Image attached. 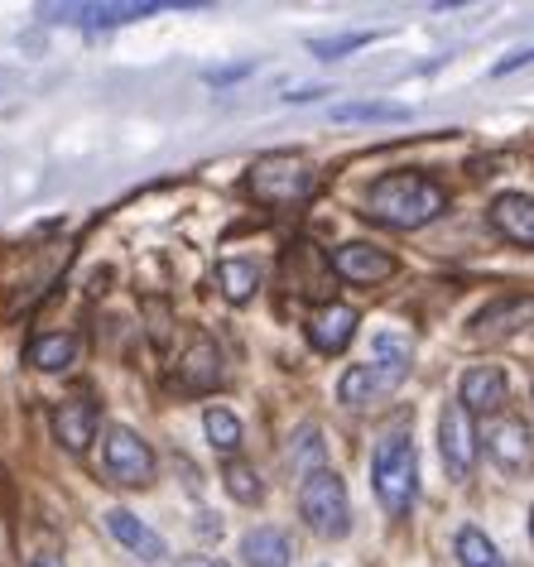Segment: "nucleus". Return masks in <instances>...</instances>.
I'll use <instances>...</instances> for the list:
<instances>
[{
    "mask_svg": "<svg viewBox=\"0 0 534 567\" xmlns=\"http://www.w3.org/2000/svg\"><path fill=\"white\" fill-rule=\"evenodd\" d=\"M448 207V193L424 174H386L367 188V217L390 231H419Z\"/></svg>",
    "mask_w": 534,
    "mask_h": 567,
    "instance_id": "f257e3e1",
    "label": "nucleus"
},
{
    "mask_svg": "<svg viewBox=\"0 0 534 567\" xmlns=\"http://www.w3.org/2000/svg\"><path fill=\"white\" fill-rule=\"evenodd\" d=\"M371 486H376V501L386 505V515H396V519L410 515V505L419 495V457L404 433H386L381 443H376Z\"/></svg>",
    "mask_w": 534,
    "mask_h": 567,
    "instance_id": "f03ea898",
    "label": "nucleus"
},
{
    "mask_svg": "<svg viewBox=\"0 0 534 567\" xmlns=\"http://www.w3.org/2000/svg\"><path fill=\"white\" fill-rule=\"evenodd\" d=\"M246 188L265 207H299L318 188V168L299 154H260L246 174Z\"/></svg>",
    "mask_w": 534,
    "mask_h": 567,
    "instance_id": "7ed1b4c3",
    "label": "nucleus"
},
{
    "mask_svg": "<svg viewBox=\"0 0 534 567\" xmlns=\"http://www.w3.org/2000/svg\"><path fill=\"white\" fill-rule=\"evenodd\" d=\"M299 515L318 538H342L351 529V505H347V486L337 472H314L299 481Z\"/></svg>",
    "mask_w": 534,
    "mask_h": 567,
    "instance_id": "20e7f679",
    "label": "nucleus"
},
{
    "mask_svg": "<svg viewBox=\"0 0 534 567\" xmlns=\"http://www.w3.org/2000/svg\"><path fill=\"white\" fill-rule=\"evenodd\" d=\"M160 0H102V6H82V0H68V6H39V20L49 24H82V30H116V24L160 16Z\"/></svg>",
    "mask_w": 534,
    "mask_h": 567,
    "instance_id": "39448f33",
    "label": "nucleus"
},
{
    "mask_svg": "<svg viewBox=\"0 0 534 567\" xmlns=\"http://www.w3.org/2000/svg\"><path fill=\"white\" fill-rule=\"evenodd\" d=\"M102 457H106V472H111L116 486L140 491V486H150L154 481V452H150L145 437L131 433V429H111Z\"/></svg>",
    "mask_w": 534,
    "mask_h": 567,
    "instance_id": "423d86ee",
    "label": "nucleus"
},
{
    "mask_svg": "<svg viewBox=\"0 0 534 567\" xmlns=\"http://www.w3.org/2000/svg\"><path fill=\"white\" fill-rule=\"evenodd\" d=\"M439 452H443V466L453 481H468L472 466H476V429H472V414L462 404H443L439 414Z\"/></svg>",
    "mask_w": 534,
    "mask_h": 567,
    "instance_id": "0eeeda50",
    "label": "nucleus"
},
{
    "mask_svg": "<svg viewBox=\"0 0 534 567\" xmlns=\"http://www.w3.org/2000/svg\"><path fill=\"white\" fill-rule=\"evenodd\" d=\"M410 375L404 365H386V361H367V365H351V371L337 380V400L347 409H371L381 394L400 390V380Z\"/></svg>",
    "mask_w": 534,
    "mask_h": 567,
    "instance_id": "6e6552de",
    "label": "nucleus"
},
{
    "mask_svg": "<svg viewBox=\"0 0 534 567\" xmlns=\"http://www.w3.org/2000/svg\"><path fill=\"white\" fill-rule=\"evenodd\" d=\"M328 265H332V275L347 284H386L396 275V255L371 246V240H347V246H337Z\"/></svg>",
    "mask_w": 534,
    "mask_h": 567,
    "instance_id": "1a4fd4ad",
    "label": "nucleus"
},
{
    "mask_svg": "<svg viewBox=\"0 0 534 567\" xmlns=\"http://www.w3.org/2000/svg\"><path fill=\"white\" fill-rule=\"evenodd\" d=\"M486 452L505 476H530L534 472V437L520 419H496L486 429Z\"/></svg>",
    "mask_w": 534,
    "mask_h": 567,
    "instance_id": "9d476101",
    "label": "nucleus"
},
{
    "mask_svg": "<svg viewBox=\"0 0 534 567\" xmlns=\"http://www.w3.org/2000/svg\"><path fill=\"white\" fill-rule=\"evenodd\" d=\"M530 322H534V293H505V299L486 303L472 318V337L476 342H496V337H515Z\"/></svg>",
    "mask_w": 534,
    "mask_h": 567,
    "instance_id": "9b49d317",
    "label": "nucleus"
},
{
    "mask_svg": "<svg viewBox=\"0 0 534 567\" xmlns=\"http://www.w3.org/2000/svg\"><path fill=\"white\" fill-rule=\"evenodd\" d=\"M357 308L347 303H322L314 318H308V342H314V351H322V357H337V351L351 347V337H357Z\"/></svg>",
    "mask_w": 534,
    "mask_h": 567,
    "instance_id": "f8f14e48",
    "label": "nucleus"
},
{
    "mask_svg": "<svg viewBox=\"0 0 534 567\" xmlns=\"http://www.w3.org/2000/svg\"><path fill=\"white\" fill-rule=\"evenodd\" d=\"M222 380H227V371H222V351L213 337H198L184 357H178V390H188V394H207V390H217Z\"/></svg>",
    "mask_w": 534,
    "mask_h": 567,
    "instance_id": "ddd939ff",
    "label": "nucleus"
},
{
    "mask_svg": "<svg viewBox=\"0 0 534 567\" xmlns=\"http://www.w3.org/2000/svg\"><path fill=\"white\" fill-rule=\"evenodd\" d=\"M505 390H511V380H505L501 365H472L458 385V404L468 414H496L505 404Z\"/></svg>",
    "mask_w": 534,
    "mask_h": 567,
    "instance_id": "4468645a",
    "label": "nucleus"
},
{
    "mask_svg": "<svg viewBox=\"0 0 534 567\" xmlns=\"http://www.w3.org/2000/svg\"><path fill=\"white\" fill-rule=\"evenodd\" d=\"M491 226L511 240V246L534 250V197L530 193H501L491 203Z\"/></svg>",
    "mask_w": 534,
    "mask_h": 567,
    "instance_id": "2eb2a0df",
    "label": "nucleus"
},
{
    "mask_svg": "<svg viewBox=\"0 0 534 567\" xmlns=\"http://www.w3.org/2000/svg\"><path fill=\"white\" fill-rule=\"evenodd\" d=\"M53 433H59V443L68 452H88L92 433H96V404L88 394H73V400H63L53 409Z\"/></svg>",
    "mask_w": 534,
    "mask_h": 567,
    "instance_id": "dca6fc26",
    "label": "nucleus"
},
{
    "mask_svg": "<svg viewBox=\"0 0 534 567\" xmlns=\"http://www.w3.org/2000/svg\"><path fill=\"white\" fill-rule=\"evenodd\" d=\"M106 529H111V538H116V544L131 548L140 563H160L164 553H168V548H164V538L154 534L145 519H135L131 509H106Z\"/></svg>",
    "mask_w": 534,
    "mask_h": 567,
    "instance_id": "f3484780",
    "label": "nucleus"
},
{
    "mask_svg": "<svg viewBox=\"0 0 534 567\" xmlns=\"http://www.w3.org/2000/svg\"><path fill=\"white\" fill-rule=\"evenodd\" d=\"M242 558H246V567H289L294 548H289V538L279 534V529L260 524V529H250L242 538Z\"/></svg>",
    "mask_w": 534,
    "mask_h": 567,
    "instance_id": "a211bd4d",
    "label": "nucleus"
},
{
    "mask_svg": "<svg viewBox=\"0 0 534 567\" xmlns=\"http://www.w3.org/2000/svg\"><path fill=\"white\" fill-rule=\"evenodd\" d=\"M337 125H390V121H410V106L396 102H342L332 106Z\"/></svg>",
    "mask_w": 534,
    "mask_h": 567,
    "instance_id": "6ab92c4d",
    "label": "nucleus"
},
{
    "mask_svg": "<svg viewBox=\"0 0 534 567\" xmlns=\"http://www.w3.org/2000/svg\"><path fill=\"white\" fill-rule=\"evenodd\" d=\"M217 289L227 293V303H250L260 289V269L250 260H222L217 265Z\"/></svg>",
    "mask_w": 534,
    "mask_h": 567,
    "instance_id": "aec40b11",
    "label": "nucleus"
},
{
    "mask_svg": "<svg viewBox=\"0 0 534 567\" xmlns=\"http://www.w3.org/2000/svg\"><path fill=\"white\" fill-rule=\"evenodd\" d=\"M73 361H78V337H73V332L34 337V347H30V365H39V371H68Z\"/></svg>",
    "mask_w": 534,
    "mask_h": 567,
    "instance_id": "412c9836",
    "label": "nucleus"
},
{
    "mask_svg": "<svg viewBox=\"0 0 534 567\" xmlns=\"http://www.w3.org/2000/svg\"><path fill=\"white\" fill-rule=\"evenodd\" d=\"M203 429H207V443H213L222 457H236V452H242V423H236L232 409L213 404V409L203 414Z\"/></svg>",
    "mask_w": 534,
    "mask_h": 567,
    "instance_id": "4be33fe9",
    "label": "nucleus"
},
{
    "mask_svg": "<svg viewBox=\"0 0 534 567\" xmlns=\"http://www.w3.org/2000/svg\"><path fill=\"white\" fill-rule=\"evenodd\" d=\"M458 563L462 567H501V553L476 524H468V529H458Z\"/></svg>",
    "mask_w": 534,
    "mask_h": 567,
    "instance_id": "5701e85b",
    "label": "nucleus"
},
{
    "mask_svg": "<svg viewBox=\"0 0 534 567\" xmlns=\"http://www.w3.org/2000/svg\"><path fill=\"white\" fill-rule=\"evenodd\" d=\"M222 481H227V491H232V501H242V505H260V476H256V466H246V462H227V472H222Z\"/></svg>",
    "mask_w": 534,
    "mask_h": 567,
    "instance_id": "b1692460",
    "label": "nucleus"
},
{
    "mask_svg": "<svg viewBox=\"0 0 534 567\" xmlns=\"http://www.w3.org/2000/svg\"><path fill=\"white\" fill-rule=\"evenodd\" d=\"M376 34H332V39H314V59H342V53H357V49H367Z\"/></svg>",
    "mask_w": 534,
    "mask_h": 567,
    "instance_id": "393cba45",
    "label": "nucleus"
},
{
    "mask_svg": "<svg viewBox=\"0 0 534 567\" xmlns=\"http://www.w3.org/2000/svg\"><path fill=\"white\" fill-rule=\"evenodd\" d=\"M294 472H299V476L322 472V443H318V429H304V433H299V447H294Z\"/></svg>",
    "mask_w": 534,
    "mask_h": 567,
    "instance_id": "a878e982",
    "label": "nucleus"
},
{
    "mask_svg": "<svg viewBox=\"0 0 534 567\" xmlns=\"http://www.w3.org/2000/svg\"><path fill=\"white\" fill-rule=\"evenodd\" d=\"M525 63H534V49H520V53H511V59H501L491 73L496 78H505V73H515V68H525Z\"/></svg>",
    "mask_w": 534,
    "mask_h": 567,
    "instance_id": "bb28decb",
    "label": "nucleus"
},
{
    "mask_svg": "<svg viewBox=\"0 0 534 567\" xmlns=\"http://www.w3.org/2000/svg\"><path fill=\"white\" fill-rule=\"evenodd\" d=\"M246 73H250V63H242V68H222V73L213 68V73H207V82H236V78H246Z\"/></svg>",
    "mask_w": 534,
    "mask_h": 567,
    "instance_id": "cd10ccee",
    "label": "nucleus"
},
{
    "mask_svg": "<svg viewBox=\"0 0 534 567\" xmlns=\"http://www.w3.org/2000/svg\"><path fill=\"white\" fill-rule=\"evenodd\" d=\"M178 567H227V563H217V558H188V563H178Z\"/></svg>",
    "mask_w": 534,
    "mask_h": 567,
    "instance_id": "c85d7f7f",
    "label": "nucleus"
},
{
    "mask_svg": "<svg viewBox=\"0 0 534 567\" xmlns=\"http://www.w3.org/2000/svg\"><path fill=\"white\" fill-rule=\"evenodd\" d=\"M30 567H63V558H53V553H44V558H34Z\"/></svg>",
    "mask_w": 534,
    "mask_h": 567,
    "instance_id": "c756f323",
    "label": "nucleus"
},
{
    "mask_svg": "<svg viewBox=\"0 0 534 567\" xmlns=\"http://www.w3.org/2000/svg\"><path fill=\"white\" fill-rule=\"evenodd\" d=\"M530 534H534V509H530Z\"/></svg>",
    "mask_w": 534,
    "mask_h": 567,
    "instance_id": "7c9ffc66",
    "label": "nucleus"
}]
</instances>
